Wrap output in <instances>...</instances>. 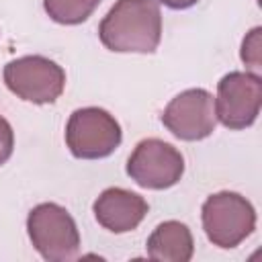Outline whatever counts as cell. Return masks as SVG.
Here are the masks:
<instances>
[{
  "mask_svg": "<svg viewBox=\"0 0 262 262\" xmlns=\"http://www.w3.org/2000/svg\"><path fill=\"white\" fill-rule=\"evenodd\" d=\"M100 43L117 53H154L162 41L156 0H117L98 25Z\"/></svg>",
  "mask_w": 262,
  "mask_h": 262,
  "instance_id": "obj_1",
  "label": "cell"
},
{
  "mask_svg": "<svg viewBox=\"0 0 262 262\" xmlns=\"http://www.w3.org/2000/svg\"><path fill=\"white\" fill-rule=\"evenodd\" d=\"M207 239L223 250L239 246L256 229V209L239 192L221 190L205 199L201 207Z\"/></svg>",
  "mask_w": 262,
  "mask_h": 262,
  "instance_id": "obj_2",
  "label": "cell"
},
{
  "mask_svg": "<svg viewBox=\"0 0 262 262\" xmlns=\"http://www.w3.org/2000/svg\"><path fill=\"white\" fill-rule=\"evenodd\" d=\"M33 248L47 262L74 260L80 250V233L74 217L57 203H39L27 217Z\"/></svg>",
  "mask_w": 262,
  "mask_h": 262,
  "instance_id": "obj_3",
  "label": "cell"
},
{
  "mask_svg": "<svg viewBox=\"0 0 262 262\" xmlns=\"http://www.w3.org/2000/svg\"><path fill=\"white\" fill-rule=\"evenodd\" d=\"M123 139L119 121L100 106H84L70 115L66 145L78 160H100L111 156Z\"/></svg>",
  "mask_w": 262,
  "mask_h": 262,
  "instance_id": "obj_4",
  "label": "cell"
},
{
  "mask_svg": "<svg viewBox=\"0 0 262 262\" xmlns=\"http://www.w3.org/2000/svg\"><path fill=\"white\" fill-rule=\"evenodd\" d=\"M4 84L20 100L33 104L55 102L66 88V72L45 55H23L4 66Z\"/></svg>",
  "mask_w": 262,
  "mask_h": 262,
  "instance_id": "obj_5",
  "label": "cell"
},
{
  "mask_svg": "<svg viewBox=\"0 0 262 262\" xmlns=\"http://www.w3.org/2000/svg\"><path fill=\"white\" fill-rule=\"evenodd\" d=\"M127 174L141 188L164 190L180 182L184 174V158L172 143L147 137L131 151L127 160Z\"/></svg>",
  "mask_w": 262,
  "mask_h": 262,
  "instance_id": "obj_6",
  "label": "cell"
},
{
  "mask_svg": "<svg viewBox=\"0 0 262 262\" xmlns=\"http://www.w3.org/2000/svg\"><path fill=\"white\" fill-rule=\"evenodd\" d=\"M262 106V80L254 72H229L217 84V121L239 131L256 123Z\"/></svg>",
  "mask_w": 262,
  "mask_h": 262,
  "instance_id": "obj_7",
  "label": "cell"
},
{
  "mask_svg": "<svg viewBox=\"0 0 262 262\" xmlns=\"http://www.w3.org/2000/svg\"><path fill=\"white\" fill-rule=\"evenodd\" d=\"M164 127L182 141H201L217 127L215 98L205 88H188L176 94L162 113Z\"/></svg>",
  "mask_w": 262,
  "mask_h": 262,
  "instance_id": "obj_8",
  "label": "cell"
},
{
  "mask_svg": "<svg viewBox=\"0 0 262 262\" xmlns=\"http://www.w3.org/2000/svg\"><path fill=\"white\" fill-rule=\"evenodd\" d=\"M92 211L98 225H102L106 231L127 233L143 221L149 211V205L137 192H131L121 186H111L98 194L92 205Z\"/></svg>",
  "mask_w": 262,
  "mask_h": 262,
  "instance_id": "obj_9",
  "label": "cell"
},
{
  "mask_svg": "<svg viewBox=\"0 0 262 262\" xmlns=\"http://www.w3.org/2000/svg\"><path fill=\"white\" fill-rule=\"evenodd\" d=\"M147 258L162 262H188L194 254V239L188 225L180 221H164L160 223L145 244Z\"/></svg>",
  "mask_w": 262,
  "mask_h": 262,
  "instance_id": "obj_10",
  "label": "cell"
},
{
  "mask_svg": "<svg viewBox=\"0 0 262 262\" xmlns=\"http://www.w3.org/2000/svg\"><path fill=\"white\" fill-rule=\"evenodd\" d=\"M102 0H43L47 16L59 25H80L84 23Z\"/></svg>",
  "mask_w": 262,
  "mask_h": 262,
  "instance_id": "obj_11",
  "label": "cell"
},
{
  "mask_svg": "<svg viewBox=\"0 0 262 262\" xmlns=\"http://www.w3.org/2000/svg\"><path fill=\"white\" fill-rule=\"evenodd\" d=\"M262 29L260 27H254L242 41V61L252 68V70H260L262 68Z\"/></svg>",
  "mask_w": 262,
  "mask_h": 262,
  "instance_id": "obj_12",
  "label": "cell"
},
{
  "mask_svg": "<svg viewBox=\"0 0 262 262\" xmlns=\"http://www.w3.org/2000/svg\"><path fill=\"white\" fill-rule=\"evenodd\" d=\"M14 149V131L10 123L0 115V166L6 164Z\"/></svg>",
  "mask_w": 262,
  "mask_h": 262,
  "instance_id": "obj_13",
  "label": "cell"
},
{
  "mask_svg": "<svg viewBox=\"0 0 262 262\" xmlns=\"http://www.w3.org/2000/svg\"><path fill=\"white\" fill-rule=\"evenodd\" d=\"M156 2L158 4H164V6L172 8V10H184V8L194 6L199 0H156Z\"/></svg>",
  "mask_w": 262,
  "mask_h": 262,
  "instance_id": "obj_14",
  "label": "cell"
}]
</instances>
